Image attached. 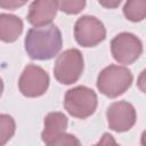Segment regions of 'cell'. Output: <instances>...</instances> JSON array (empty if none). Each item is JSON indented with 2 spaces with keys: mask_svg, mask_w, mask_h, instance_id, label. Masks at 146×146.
<instances>
[{
  "mask_svg": "<svg viewBox=\"0 0 146 146\" xmlns=\"http://www.w3.org/2000/svg\"><path fill=\"white\" fill-rule=\"evenodd\" d=\"M49 75L42 67L29 64L19 76L18 89L25 97L35 98L46 94L49 88Z\"/></svg>",
  "mask_w": 146,
  "mask_h": 146,
  "instance_id": "5",
  "label": "cell"
},
{
  "mask_svg": "<svg viewBox=\"0 0 146 146\" xmlns=\"http://www.w3.org/2000/svg\"><path fill=\"white\" fill-rule=\"evenodd\" d=\"M58 10L57 0H33L29 7L27 22L33 26L48 25L56 17Z\"/></svg>",
  "mask_w": 146,
  "mask_h": 146,
  "instance_id": "9",
  "label": "cell"
},
{
  "mask_svg": "<svg viewBox=\"0 0 146 146\" xmlns=\"http://www.w3.org/2000/svg\"><path fill=\"white\" fill-rule=\"evenodd\" d=\"M98 99L96 92L86 87L78 86L68 89L64 98V107L67 113L76 119H87L97 108Z\"/></svg>",
  "mask_w": 146,
  "mask_h": 146,
  "instance_id": "3",
  "label": "cell"
},
{
  "mask_svg": "<svg viewBox=\"0 0 146 146\" xmlns=\"http://www.w3.org/2000/svg\"><path fill=\"white\" fill-rule=\"evenodd\" d=\"M111 52L117 63L129 65L140 57L143 52V43L135 34L122 32L112 39Z\"/></svg>",
  "mask_w": 146,
  "mask_h": 146,
  "instance_id": "7",
  "label": "cell"
},
{
  "mask_svg": "<svg viewBox=\"0 0 146 146\" xmlns=\"http://www.w3.org/2000/svg\"><path fill=\"white\" fill-rule=\"evenodd\" d=\"M133 75L125 66L108 65L97 76V88L100 94L108 98H116L123 95L131 86Z\"/></svg>",
  "mask_w": 146,
  "mask_h": 146,
  "instance_id": "2",
  "label": "cell"
},
{
  "mask_svg": "<svg viewBox=\"0 0 146 146\" xmlns=\"http://www.w3.org/2000/svg\"><path fill=\"white\" fill-rule=\"evenodd\" d=\"M2 92H3V82H2V79L0 78V97L2 96Z\"/></svg>",
  "mask_w": 146,
  "mask_h": 146,
  "instance_id": "18",
  "label": "cell"
},
{
  "mask_svg": "<svg viewBox=\"0 0 146 146\" xmlns=\"http://www.w3.org/2000/svg\"><path fill=\"white\" fill-rule=\"evenodd\" d=\"M58 9L67 15H76L86 7V0H57Z\"/></svg>",
  "mask_w": 146,
  "mask_h": 146,
  "instance_id": "14",
  "label": "cell"
},
{
  "mask_svg": "<svg viewBox=\"0 0 146 146\" xmlns=\"http://www.w3.org/2000/svg\"><path fill=\"white\" fill-rule=\"evenodd\" d=\"M23 21L11 14H0V40L7 43L16 41L23 32Z\"/></svg>",
  "mask_w": 146,
  "mask_h": 146,
  "instance_id": "11",
  "label": "cell"
},
{
  "mask_svg": "<svg viewBox=\"0 0 146 146\" xmlns=\"http://www.w3.org/2000/svg\"><path fill=\"white\" fill-rule=\"evenodd\" d=\"M68 120L62 112H50L44 116L41 139L46 145H54L55 141L66 131Z\"/></svg>",
  "mask_w": 146,
  "mask_h": 146,
  "instance_id": "10",
  "label": "cell"
},
{
  "mask_svg": "<svg viewBox=\"0 0 146 146\" xmlns=\"http://www.w3.org/2000/svg\"><path fill=\"white\" fill-rule=\"evenodd\" d=\"M29 0H0V8L7 10H16L23 7Z\"/></svg>",
  "mask_w": 146,
  "mask_h": 146,
  "instance_id": "15",
  "label": "cell"
},
{
  "mask_svg": "<svg viewBox=\"0 0 146 146\" xmlns=\"http://www.w3.org/2000/svg\"><path fill=\"white\" fill-rule=\"evenodd\" d=\"M122 0H98V2L100 3V6H103L104 8L107 9H114L117 8L120 6Z\"/></svg>",
  "mask_w": 146,
  "mask_h": 146,
  "instance_id": "17",
  "label": "cell"
},
{
  "mask_svg": "<svg viewBox=\"0 0 146 146\" xmlns=\"http://www.w3.org/2000/svg\"><path fill=\"white\" fill-rule=\"evenodd\" d=\"M16 131V123L9 114H0V146L7 144Z\"/></svg>",
  "mask_w": 146,
  "mask_h": 146,
  "instance_id": "13",
  "label": "cell"
},
{
  "mask_svg": "<svg viewBox=\"0 0 146 146\" xmlns=\"http://www.w3.org/2000/svg\"><path fill=\"white\" fill-rule=\"evenodd\" d=\"M54 145H80V140L70 133H63L56 141Z\"/></svg>",
  "mask_w": 146,
  "mask_h": 146,
  "instance_id": "16",
  "label": "cell"
},
{
  "mask_svg": "<svg viewBox=\"0 0 146 146\" xmlns=\"http://www.w3.org/2000/svg\"><path fill=\"white\" fill-rule=\"evenodd\" d=\"M123 15L130 22H141L146 16V0H127Z\"/></svg>",
  "mask_w": 146,
  "mask_h": 146,
  "instance_id": "12",
  "label": "cell"
},
{
  "mask_svg": "<svg viewBox=\"0 0 146 146\" xmlns=\"http://www.w3.org/2000/svg\"><path fill=\"white\" fill-rule=\"evenodd\" d=\"M24 46L30 58L36 60L51 59L60 51L63 46L60 30L55 24L34 26L27 31Z\"/></svg>",
  "mask_w": 146,
  "mask_h": 146,
  "instance_id": "1",
  "label": "cell"
},
{
  "mask_svg": "<svg viewBox=\"0 0 146 146\" xmlns=\"http://www.w3.org/2000/svg\"><path fill=\"white\" fill-rule=\"evenodd\" d=\"M74 38L75 41L84 48L95 47L105 40L106 29L97 17L84 15L75 22Z\"/></svg>",
  "mask_w": 146,
  "mask_h": 146,
  "instance_id": "6",
  "label": "cell"
},
{
  "mask_svg": "<svg viewBox=\"0 0 146 146\" xmlns=\"http://www.w3.org/2000/svg\"><path fill=\"white\" fill-rule=\"evenodd\" d=\"M84 60L81 51L71 48L58 55L54 65V76L62 84L76 82L83 73Z\"/></svg>",
  "mask_w": 146,
  "mask_h": 146,
  "instance_id": "4",
  "label": "cell"
},
{
  "mask_svg": "<svg viewBox=\"0 0 146 146\" xmlns=\"http://www.w3.org/2000/svg\"><path fill=\"white\" fill-rule=\"evenodd\" d=\"M106 117L110 129L116 132H124L135 125L137 113L132 104L120 100L112 103L107 107Z\"/></svg>",
  "mask_w": 146,
  "mask_h": 146,
  "instance_id": "8",
  "label": "cell"
}]
</instances>
